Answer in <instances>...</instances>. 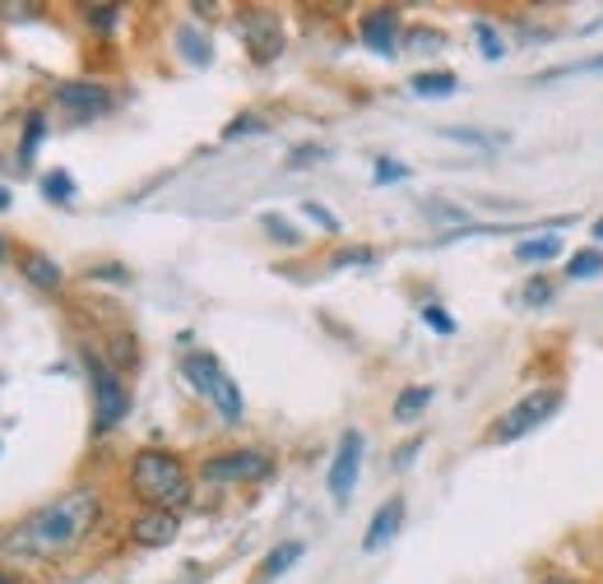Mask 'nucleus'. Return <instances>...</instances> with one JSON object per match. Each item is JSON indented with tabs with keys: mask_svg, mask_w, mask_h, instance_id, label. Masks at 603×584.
Instances as JSON below:
<instances>
[{
	"mask_svg": "<svg viewBox=\"0 0 603 584\" xmlns=\"http://www.w3.org/2000/svg\"><path fill=\"white\" fill-rule=\"evenodd\" d=\"M423 321H427L436 334H455V321L446 316V306H436V302H427V306H423Z\"/></svg>",
	"mask_w": 603,
	"mask_h": 584,
	"instance_id": "a878e982",
	"label": "nucleus"
},
{
	"mask_svg": "<svg viewBox=\"0 0 603 584\" xmlns=\"http://www.w3.org/2000/svg\"><path fill=\"white\" fill-rule=\"evenodd\" d=\"M10 200H14V195H10V186H0V209H10Z\"/></svg>",
	"mask_w": 603,
	"mask_h": 584,
	"instance_id": "c9c22d12",
	"label": "nucleus"
},
{
	"mask_svg": "<svg viewBox=\"0 0 603 584\" xmlns=\"http://www.w3.org/2000/svg\"><path fill=\"white\" fill-rule=\"evenodd\" d=\"M98 492L93 487H75L66 496L37 506L24 525H14L0 538V552L5 557H29V561H47V557H66L85 542L98 525Z\"/></svg>",
	"mask_w": 603,
	"mask_h": 584,
	"instance_id": "f257e3e1",
	"label": "nucleus"
},
{
	"mask_svg": "<svg viewBox=\"0 0 603 584\" xmlns=\"http://www.w3.org/2000/svg\"><path fill=\"white\" fill-rule=\"evenodd\" d=\"M455 79L450 70H427V75H413V93H423V98H450L455 93Z\"/></svg>",
	"mask_w": 603,
	"mask_h": 584,
	"instance_id": "2eb2a0df",
	"label": "nucleus"
},
{
	"mask_svg": "<svg viewBox=\"0 0 603 584\" xmlns=\"http://www.w3.org/2000/svg\"><path fill=\"white\" fill-rule=\"evenodd\" d=\"M56 102H60V108H66L75 121H93V116H102V112L112 108V98H108V89H102V83H60Z\"/></svg>",
	"mask_w": 603,
	"mask_h": 584,
	"instance_id": "9d476101",
	"label": "nucleus"
},
{
	"mask_svg": "<svg viewBox=\"0 0 603 584\" xmlns=\"http://www.w3.org/2000/svg\"><path fill=\"white\" fill-rule=\"evenodd\" d=\"M423 214L442 218V223H465V214H460V209H450V204H423Z\"/></svg>",
	"mask_w": 603,
	"mask_h": 584,
	"instance_id": "c756f323",
	"label": "nucleus"
},
{
	"mask_svg": "<svg viewBox=\"0 0 603 584\" xmlns=\"http://www.w3.org/2000/svg\"><path fill=\"white\" fill-rule=\"evenodd\" d=\"M594 237H599V242H603V218H599V223H594Z\"/></svg>",
	"mask_w": 603,
	"mask_h": 584,
	"instance_id": "4c0bfd02",
	"label": "nucleus"
},
{
	"mask_svg": "<svg viewBox=\"0 0 603 584\" xmlns=\"http://www.w3.org/2000/svg\"><path fill=\"white\" fill-rule=\"evenodd\" d=\"M409 177V167H400V162H390V158H381L377 162V181L386 186V181H404Z\"/></svg>",
	"mask_w": 603,
	"mask_h": 584,
	"instance_id": "c85d7f7f",
	"label": "nucleus"
},
{
	"mask_svg": "<svg viewBox=\"0 0 603 584\" xmlns=\"http://www.w3.org/2000/svg\"><path fill=\"white\" fill-rule=\"evenodd\" d=\"M0 260H5V242H0Z\"/></svg>",
	"mask_w": 603,
	"mask_h": 584,
	"instance_id": "ea45409f",
	"label": "nucleus"
},
{
	"mask_svg": "<svg viewBox=\"0 0 603 584\" xmlns=\"http://www.w3.org/2000/svg\"><path fill=\"white\" fill-rule=\"evenodd\" d=\"M446 139H460V144H483V149H496V144H502V139L478 135V131H446Z\"/></svg>",
	"mask_w": 603,
	"mask_h": 584,
	"instance_id": "cd10ccee",
	"label": "nucleus"
},
{
	"mask_svg": "<svg viewBox=\"0 0 603 584\" xmlns=\"http://www.w3.org/2000/svg\"><path fill=\"white\" fill-rule=\"evenodd\" d=\"M260 223H265V233L275 237V242H283V246H298V242H302V237H298V227H293V223H283L279 214H265Z\"/></svg>",
	"mask_w": 603,
	"mask_h": 584,
	"instance_id": "5701e85b",
	"label": "nucleus"
},
{
	"mask_svg": "<svg viewBox=\"0 0 603 584\" xmlns=\"http://www.w3.org/2000/svg\"><path fill=\"white\" fill-rule=\"evenodd\" d=\"M177 534H181L177 510L149 506V510H139V515L131 519V538L139 542V548H168V542H177Z\"/></svg>",
	"mask_w": 603,
	"mask_h": 584,
	"instance_id": "1a4fd4ad",
	"label": "nucleus"
},
{
	"mask_svg": "<svg viewBox=\"0 0 603 584\" xmlns=\"http://www.w3.org/2000/svg\"><path fill=\"white\" fill-rule=\"evenodd\" d=\"M252 131H265L260 116H237L233 125H227V139H233V135H252Z\"/></svg>",
	"mask_w": 603,
	"mask_h": 584,
	"instance_id": "2f4dec72",
	"label": "nucleus"
},
{
	"mask_svg": "<svg viewBox=\"0 0 603 584\" xmlns=\"http://www.w3.org/2000/svg\"><path fill=\"white\" fill-rule=\"evenodd\" d=\"M432 404V385H409L400 390V400H394V423H413L423 408Z\"/></svg>",
	"mask_w": 603,
	"mask_h": 584,
	"instance_id": "4468645a",
	"label": "nucleus"
},
{
	"mask_svg": "<svg viewBox=\"0 0 603 584\" xmlns=\"http://www.w3.org/2000/svg\"><path fill=\"white\" fill-rule=\"evenodd\" d=\"M548 297H552V288H548V283H544V279H534V283H529V288H525V302H529V306H544V302H548Z\"/></svg>",
	"mask_w": 603,
	"mask_h": 584,
	"instance_id": "7c9ffc66",
	"label": "nucleus"
},
{
	"mask_svg": "<svg viewBox=\"0 0 603 584\" xmlns=\"http://www.w3.org/2000/svg\"><path fill=\"white\" fill-rule=\"evenodd\" d=\"M418 450H423V441H409V446H404L400 454H394V464H400V469H404V464H409V459H413V454H418Z\"/></svg>",
	"mask_w": 603,
	"mask_h": 584,
	"instance_id": "72a5a7b5",
	"label": "nucleus"
},
{
	"mask_svg": "<svg viewBox=\"0 0 603 584\" xmlns=\"http://www.w3.org/2000/svg\"><path fill=\"white\" fill-rule=\"evenodd\" d=\"M242 37H246V47H252V56L260 60H275L283 52V29H279V19L269 14V10H252L242 19Z\"/></svg>",
	"mask_w": 603,
	"mask_h": 584,
	"instance_id": "6e6552de",
	"label": "nucleus"
},
{
	"mask_svg": "<svg viewBox=\"0 0 603 584\" xmlns=\"http://www.w3.org/2000/svg\"><path fill=\"white\" fill-rule=\"evenodd\" d=\"M89 375H93V427L112 431L121 417L131 413V394H126V385H121V375L102 362L98 352H89Z\"/></svg>",
	"mask_w": 603,
	"mask_h": 584,
	"instance_id": "20e7f679",
	"label": "nucleus"
},
{
	"mask_svg": "<svg viewBox=\"0 0 603 584\" xmlns=\"http://www.w3.org/2000/svg\"><path fill=\"white\" fill-rule=\"evenodd\" d=\"M298 557H302V542H279V548L260 561V580H275V575H283V571L293 566Z\"/></svg>",
	"mask_w": 603,
	"mask_h": 584,
	"instance_id": "dca6fc26",
	"label": "nucleus"
},
{
	"mask_svg": "<svg viewBox=\"0 0 603 584\" xmlns=\"http://www.w3.org/2000/svg\"><path fill=\"white\" fill-rule=\"evenodd\" d=\"M0 584H19V580H14L10 571H0Z\"/></svg>",
	"mask_w": 603,
	"mask_h": 584,
	"instance_id": "e433bc0d",
	"label": "nucleus"
},
{
	"mask_svg": "<svg viewBox=\"0 0 603 584\" xmlns=\"http://www.w3.org/2000/svg\"><path fill=\"white\" fill-rule=\"evenodd\" d=\"M473 33H478V42H483V56H488V60H502V56H506V47H502V37H496V33H492V24H478Z\"/></svg>",
	"mask_w": 603,
	"mask_h": 584,
	"instance_id": "393cba45",
	"label": "nucleus"
},
{
	"mask_svg": "<svg viewBox=\"0 0 603 584\" xmlns=\"http://www.w3.org/2000/svg\"><path fill=\"white\" fill-rule=\"evenodd\" d=\"M47 135V116L43 112H29V125H24V144H19V162H33L37 144H43Z\"/></svg>",
	"mask_w": 603,
	"mask_h": 584,
	"instance_id": "a211bd4d",
	"label": "nucleus"
},
{
	"mask_svg": "<svg viewBox=\"0 0 603 584\" xmlns=\"http://www.w3.org/2000/svg\"><path fill=\"white\" fill-rule=\"evenodd\" d=\"M544 584H576V580H557V575H552V580H544Z\"/></svg>",
	"mask_w": 603,
	"mask_h": 584,
	"instance_id": "58836bf2",
	"label": "nucleus"
},
{
	"mask_svg": "<svg viewBox=\"0 0 603 584\" xmlns=\"http://www.w3.org/2000/svg\"><path fill=\"white\" fill-rule=\"evenodd\" d=\"M400 525H404V496H390L386 506L371 515V525H367V538H362V548L367 552H377V548H386V542L400 534Z\"/></svg>",
	"mask_w": 603,
	"mask_h": 584,
	"instance_id": "f8f14e48",
	"label": "nucleus"
},
{
	"mask_svg": "<svg viewBox=\"0 0 603 584\" xmlns=\"http://www.w3.org/2000/svg\"><path fill=\"white\" fill-rule=\"evenodd\" d=\"M43 195H52L56 204H70L75 200V181L66 172H52V177H43Z\"/></svg>",
	"mask_w": 603,
	"mask_h": 584,
	"instance_id": "4be33fe9",
	"label": "nucleus"
},
{
	"mask_svg": "<svg viewBox=\"0 0 603 584\" xmlns=\"http://www.w3.org/2000/svg\"><path fill=\"white\" fill-rule=\"evenodd\" d=\"M567 274H571V279H594V274H603V250H599V246L576 250L571 265H567Z\"/></svg>",
	"mask_w": 603,
	"mask_h": 584,
	"instance_id": "f3484780",
	"label": "nucleus"
},
{
	"mask_svg": "<svg viewBox=\"0 0 603 584\" xmlns=\"http://www.w3.org/2000/svg\"><path fill=\"white\" fill-rule=\"evenodd\" d=\"M177 42L186 47V60H191V66H210V42H204L196 29H181Z\"/></svg>",
	"mask_w": 603,
	"mask_h": 584,
	"instance_id": "6ab92c4d",
	"label": "nucleus"
},
{
	"mask_svg": "<svg viewBox=\"0 0 603 584\" xmlns=\"http://www.w3.org/2000/svg\"><path fill=\"white\" fill-rule=\"evenodd\" d=\"M302 214H306L311 223H321V227H325V233H339V223H335V214H325V209H321V204H311V200H306V204H302Z\"/></svg>",
	"mask_w": 603,
	"mask_h": 584,
	"instance_id": "bb28decb",
	"label": "nucleus"
},
{
	"mask_svg": "<svg viewBox=\"0 0 603 584\" xmlns=\"http://www.w3.org/2000/svg\"><path fill=\"white\" fill-rule=\"evenodd\" d=\"M557 250H561V237H544V242H520L515 256L520 260H552Z\"/></svg>",
	"mask_w": 603,
	"mask_h": 584,
	"instance_id": "aec40b11",
	"label": "nucleus"
},
{
	"mask_svg": "<svg viewBox=\"0 0 603 584\" xmlns=\"http://www.w3.org/2000/svg\"><path fill=\"white\" fill-rule=\"evenodd\" d=\"M409 47H442V37L427 33V29H418V33H409Z\"/></svg>",
	"mask_w": 603,
	"mask_h": 584,
	"instance_id": "473e14b6",
	"label": "nucleus"
},
{
	"mask_svg": "<svg viewBox=\"0 0 603 584\" xmlns=\"http://www.w3.org/2000/svg\"><path fill=\"white\" fill-rule=\"evenodd\" d=\"M358 37L367 42L371 52L390 56V52H394V42H400V14H394V10H371V14H362Z\"/></svg>",
	"mask_w": 603,
	"mask_h": 584,
	"instance_id": "9b49d317",
	"label": "nucleus"
},
{
	"mask_svg": "<svg viewBox=\"0 0 603 584\" xmlns=\"http://www.w3.org/2000/svg\"><path fill=\"white\" fill-rule=\"evenodd\" d=\"M19 269H24V279H29L33 288H47V292H56L60 283H66L60 265H56L52 256H43V250H24V256H19Z\"/></svg>",
	"mask_w": 603,
	"mask_h": 584,
	"instance_id": "ddd939ff",
	"label": "nucleus"
},
{
	"mask_svg": "<svg viewBox=\"0 0 603 584\" xmlns=\"http://www.w3.org/2000/svg\"><path fill=\"white\" fill-rule=\"evenodd\" d=\"M85 19H89V29L112 33L116 19H121V5H85Z\"/></svg>",
	"mask_w": 603,
	"mask_h": 584,
	"instance_id": "412c9836",
	"label": "nucleus"
},
{
	"mask_svg": "<svg viewBox=\"0 0 603 584\" xmlns=\"http://www.w3.org/2000/svg\"><path fill=\"white\" fill-rule=\"evenodd\" d=\"M358 469H362V431H344L335 464H330V496H335V506H348L353 487H358Z\"/></svg>",
	"mask_w": 603,
	"mask_h": 584,
	"instance_id": "0eeeda50",
	"label": "nucleus"
},
{
	"mask_svg": "<svg viewBox=\"0 0 603 584\" xmlns=\"http://www.w3.org/2000/svg\"><path fill=\"white\" fill-rule=\"evenodd\" d=\"M131 492L144 501V506L158 510H181L191 501V478H186L181 459L168 450H139L131 464Z\"/></svg>",
	"mask_w": 603,
	"mask_h": 584,
	"instance_id": "f03ea898",
	"label": "nucleus"
},
{
	"mask_svg": "<svg viewBox=\"0 0 603 584\" xmlns=\"http://www.w3.org/2000/svg\"><path fill=\"white\" fill-rule=\"evenodd\" d=\"M561 408V390H534V394H525V400H520L506 417H502V423H496L492 427V441L496 446H502V441H520V436H525V431H534L538 423H548V417Z\"/></svg>",
	"mask_w": 603,
	"mask_h": 584,
	"instance_id": "39448f33",
	"label": "nucleus"
},
{
	"mask_svg": "<svg viewBox=\"0 0 603 584\" xmlns=\"http://www.w3.org/2000/svg\"><path fill=\"white\" fill-rule=\"evenodd\" d=\"M210 483H260V478L275 473V459L260 450H223L214 459H204L200 469Z\"/></svg>",
	"mask_w": 603,
	"mask_h": 584,
	"instance_id": "423d86ee",
	"label": "nucleus"
},
{
	"mask_svg": "<svg viewBox=\"0 0 603 584\" xmlns=\"http://www.w3.org/2000/svg\"><path fill=\"white\" fill-rule=\"evenodd\" d=\"M181 371H186V381H191L200 394H210L214 400V408L223 413V423H242V413H246V404H242V390H237V381L227 375L210 352H186V362H181Z\"/></svg>",
	"mask_w": 603,
	"mask_h": 584,
	"instance_id": "7ed1b4c3",
	"label": "nucleus"
},
{
	"mask_svg": "<svg viewBox=\"0 0 603 584\" xmlns=\"http://www.w3.org/2000/svg\"><path fill=\"white\" fill-rule=\"evenodd\" d=\"M371 260H377V250H367V246H348V250H339V256L330 260V265H335V269H348V265H371Z\"/></svg>",
	"mask_w": 603,
	"mask_h": 584,
	"instance_id": "b1692460",
	"label": "nucleus"
},
{
	"mask_svg": "<svg viewBox=\"0 0 603 584\" xmlns=\"http://www.w3.org/2000/svg\"><path fill=\"white\" fill-rule=\"evenodd\" d=\"M306 158H325V149H298V154H293V167H306Z\"/></svg>",
	"mask_w": 603,
	"mask_h": 584,
	"instance_id": "f704fd0d",
	"label": "nucleus"
}]
</instances>
